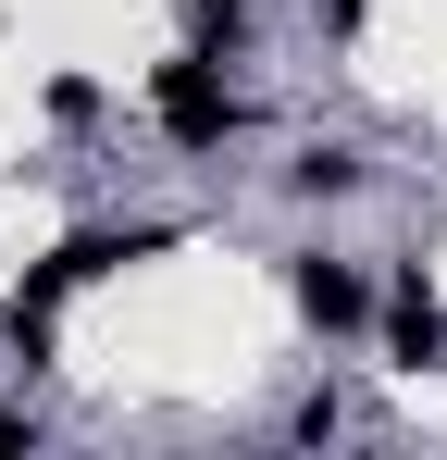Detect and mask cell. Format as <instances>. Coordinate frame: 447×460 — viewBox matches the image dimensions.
I'll return each instance as SVG.
<instances>
[{"label":"cell","instance_id":"cell-1","mask_svg":"<svg viewBox=\"0 0 447 460\" xmlns=\"http://www.w3.org/2000/svg\"><path fill=\"white\" fill-rule=\"evenodd\" d=\"M149 137L162 150H187V162H212L249 137V87L224 75L212 50H174V63H149Z\"/></svg>","mask_w":447,"mask_h":460},{"label":"cell","instance_id":"cell-2","mask_svg":"<svg viewBox=\"0 0 447 460\" xmlns=\"http://www.w3.org/2000/svg\"><path fill=\"white\" fill-rule=\"evenodd\" d=\"M286 311L311 336H372V274L348 249H286Z\"/></svg>","mask_w":447,"mask_h":460},{"label":"cell","instance_id":"cell-3","mask_svg":"<svg viewBox=\"0 0 447 460\" xmlns=\"http://www.w3.org/2000/svg\"><path fill=\"white\" fill-rule=\"evenodd\" d=\"M372 336H385V361H398V374H435V361H447V311H435V287H423V261L372 299Z\"/></svg>","mask_w":447,"mask_h":460},{"label":"cell","instance_id":"cell-4","mask_svg":"<svg viewBox=\"0 0 447 460\" xmlns=\"http://www.w3.org/2000/svg\"><path fill=\"white\" fill-rule=\"evenodd\" d=\"M372 187V162L348 150V137H311V150L286 162V199H311V212H336V199H361Z\"/></svg>","mask_w":447,"mask_h":460},{"label":"cell","instance_id":"cell-5","mask_svg":"<svg viewBox=\"0 0 447 460\" xmlns=\"http://www.w3.org/2000/svg\"><path fill=\"white\" fill-rule=\"evenodd\" d=\"M187 50L236 63V50H249V0H187Z\"/></svg>","mask_w":447,"mask_h":460},{"label":"cell","instance_id":"cell-6","mask_svg":"<svg viewBox=\"0 0 447 460\" xmlns=\"http://www.w3.org/2000/svg\"><path fill=\"white\" fill-rule=\"evenodd\" d=\"M286 436H298V448H323V436H348V398H336V385H311V398L286 411Z\"/></svg>","mask_w":447,"mask_h":460},{"label":"cell","instance_id":"cell-7","mask_svg":"<svg viewBox=\"0 0 447 460\" xmlns=\"http://www.w3.org/2000/svg\"><path fill=\"white\" fill-rule=\"evenodd\" d=\"M50 125H100V75H50Z\"/></svg>","mask_w":447,"mask_h":460},{"label":"cell","instance_id":"cell-8","mask_svg":"<svg viewBox=\"0 0 447 460\" xmlns=\"http://www.w3.org/2000/svg\"><path fill=\"white\" fill-rule=\"evenodd\" d=\"M298 13H311L323 38H361V25H372V0H298Z\"/></svg>","mask_w":447,"mask_h":460},{"label":"cell","instance_id":"cell-9","mask_svg":"<svg viewBox=\"0 0 447 460\" xmlns=\"http://www.w3.org/2000/svg\"><path fill=\"white\" fill-rule=\"evenodd\" d=\"M38 436H50L38 411H0V460H38Z\"/></svg>","mask_w":447,"mask_h":460}]
</instances>
